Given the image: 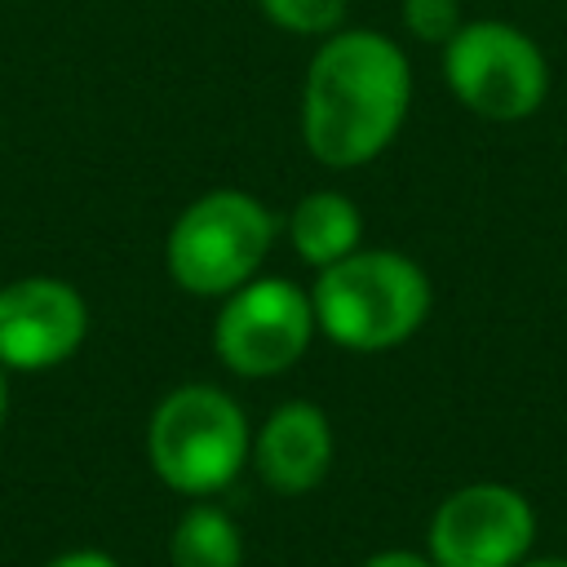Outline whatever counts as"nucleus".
I'll list each match as a JSON object with an SVG mask.
<instances>
[{
  "label": "nucleus",
  "instance_id": "nucleus-11",
  "mask_svg": "<svg viewBox=\"0 0 567 567\" xmlns=\"http://www.w3.org/2000/svg\"><path fill=\"white\" fill-rule=\"evenodd\" d=\"M173 567H244L239 523L217 505H190L168 536Z\"/></svg>",
  "mask_w": 567,
  "mask_h": 567
},
{
  "label": "nucleus",
  "instance_id": "nucleus-12",
  "mask_svg": "<svg viewBox=\"0 0 567 567\" xmlns=\"http://www.w3.org/2000/svg\"><path fill=\"white\" fill-rule=\"evenodd\" d=\"M266 22L292 35H332L346 22V0H257Z\"/></svg>",
  "mask_w": 567,
  "mask_h": 567
},
{
  "label": "nucleus",
  "instance_id": "nucleus-14",
  "mask_svg": "<svg viewBox=\"0 0 567 567\" xmlns=\"http://www.w3.org/2000/svg\"><path fill=\"white\" fill-rule=\"evenodd\" d=\"M44 567H120V563H115L106 549H89V545H84V549H62V554L49 558Z\"/></svg>",
  "mask_w": 567,
  "mask_h": 567
},
{
  "label": "nucleus",
  "instance_id": "nucleus-1",
  "mask_svg": "<svg viewBox=\"0 0 567 567\" xmlns=\"http://www.w3.org/2000/svg\"><path fill=\"white\" fill-rule=\"evenodd\" d=\"M412 71L381 31H332L301 80V142L328 168L377 159L403 128Z\"/></svg>",
  "mask_w": 567,
  "mask_h": 567
},
{
  "label": "nucleus",
  "instance_id": "nucleus-13",
  "mask_svg": "<svg viewBox=\"0 0 567 567\" xmlns=\"http://www.w3.org/2000/svg\"><path fill=\"white\" fill-rule=\"evenodd\" d=\"M403 27L425 44H447L461 31L456 0H403Z\"/></svg>",
  "mask_w": 567,
  "mask_h": 567
},
{
  "label": "nucleus",
  "instance_id": "nucleus-8",
  "mask_svg": "<svg viewBox=\"0 0 567 567\" xmlns=\"http://www.w3.org/2000/svg\"><path fill=\"white\" fill-rule=\"evenodd\" d=\"M89 337L84 297L53 275H27L0 288V368L44 372L66 363Z\"/></svg>",
  "mask_w": 567,
  "mask_h": 567
},
{
  "label": "nucleus",
  "instance_id": "nucleus-16",
  "mask_svg": "<svg viewBox=\"0 0 567 567\" xmlns=\"http://www.w3.org/2000/svg\"><path fill=\"white\" fill-rule=\"evenodd\" d=\"M514 567H567V558H523Z\"/></svg>",
  "mask_w": 567,
  "mask_h": 567
},
{
  "label": "nucleus",
  "instance_id": "nucleus-9",
  "mask_svg": "<svg viewBox=\"0 0 567 567\" xmlns=\"http://www.w3.org/2000/svg\"><path fill=\"white\" fill-rule=\"evenodd\" d=\"M248 456H252L257 478L275 496H306L328 478L332 425L315 403L288 399L261 421V430L252 434Z\"/></svg>",
  "mask_w": 567,
  "mask_h": 567
},
{
  "label": "nucleus",
  "instance_id": "nucleus-7",
  "mask_svg": "<svg viewBox=\"0 0 567 567\" xmlns=\"http://www.w3.org/2000/svg\"><path fill=\"white\" fill-rule=\"evenodd\" d=\"M536 540V514L505 483H465L430 518L425 554L434 567H514Z\"/></svg>",
  "mask_w": 567,
  "mask_h": 567
},
{
  "label": "nucleus",
  "instance_id": "nucleus-2",
  "mask_svg": "<svg viewBox=\"0 0 567 567\" xmlns=\"http://www.w3.org/2000/svg\"><path fill=\"white\" fill-rule=\"evenodd\" d=\"M319 332L354 354H381L416 337L430 315L425 270L390 248H354L319 270L310 288Z\"/></svg>",
  "mask_w": 567,
  "mask_h": 567
},
{
  "label": "nucleus",
  "instance_id": "nucleus-10",
  "mask_svg": "<svg viewBox=\"0 0 567 567\" xmlns=\"http://www.w3.org/2000/svg\"><path fill=\"white\" fill-rule=\"evenodd\" d=\"M359 239H363V213L341 190H310L288 213V244L315 270L350 257Z\"/></svg>",
  "mask_w": 567,
  "mask_h": 567
},
{
  "label": "nucleus",
  "instance_id": "nucleus-4",
  "mask_svg": "<svg viewBox=\"0 0 567 567\" xmlns=\"http://www.w3.org/2000/svg\"><path fill=\"white\" fill-rule=\"evenodd\" d=\"M275 244L270 208L235 186L190 199L164 239V266L177 288L190 297H226L239 284L257 279Z\"/></svg>",
  "mask_w": 567,
  "mask_h": 567
},
{
  "label": "nucleus",
  "instance_id": "nucleus-6",
  "mask_svg": "<svg viewBox=\"0 0 567 567\" xmlns=\"http://www.w3.org/2000/svg\"><path fill=\"white\" fill-rule=\"evenodd\" d=\"M315 306L292 279L257 275L221 297L213 319V350L217 359L248 381H266L288 372L315 341Z\"/></svg>",
  "mask_w": 567,
  "mask_h": 567
},
{
  "label": "nucleus",
  "instance_id": "nucleus-5",
  "mask_svg": "<svg viewBox=\"0 0 567 567\" xmlns=\"http://www.w3.org/2000/svg\"><path fill=\"white\" fill-rule=\"evenodd\" d=\"M443 75L461 106L496 124L527 120L549 93V66L536 40L492 18L461 22L443 44Z\"/></svg>",
  "mask_w": 567,
  "mask_h": 567
},
{
  "label": "nucleus",
  "instance_id": "nucleus-17",
  "mask_svg": "<svg viewBox=\"0 0 567 567\" xmlns=\"http://www.w3.org/2000/svg\"><path fill=\"white\" fill-rule=\"evenodd\" d=\"M4 412H9V385H4V368H0V425H4Z\"/></svg>",
  "mask_w": 567,
  "mask_h": 567
},
{
  "label": "nucleus",
  "instance_id": "nucleus-15",
  "mask_svg": "<svg viewBox=\"0 0 567 567\" xmlns=\"http://www.w3.org/2000/svg\"><path fill=\"white\" fill-rule=\"evenodd\" d=\"M359 567H434L430 554H416V549H381L372 558H363Z\"/></svg>",
  "mask_w": 567,
  "mask_h": 567
},
{
  "label": "nucleus",
  "instance_id": "nucleus-3",
  "mask_svg": "<svg viewBox=\"0 0 567 567\" xmlns=\"http://www.w3.org/2000/svg\"><path fill=\"white\" fill-rule=\"evenodd\" d=\"M248 416L244 408L204 381L168 390L146 425V456L151 470L168 492L182 496H213L226 492L239 470L248 465Z\"/></svg>",
  "mask_w": 567,
  "mask_h": 567
}]
</instances>
